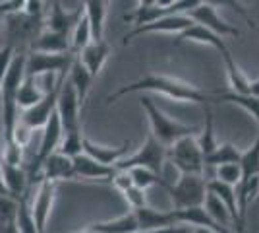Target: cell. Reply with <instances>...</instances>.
Instances as JSON below:
<instances>
[{
    "instance_id": "obj_1",
    "label": "cell",
    "mask_w": 259,
    "mask_h": 233,
    "mask_svg": "<svg viewBox=\"0 0 259 233\" xmlns=\"http://www.w3.org/2000/svg\"><path fill=\"white\" fill-rule=\"evenodd\" d=\"M140 91H149V93H159L168 99H174L178 103H195V105H209L211 103V91L197 88L194 84H188L184 80L172 76H164V74H147L140 78L132 84H126L118 88L114 93H110L107 97L108 103L116 101L122 95L128 93H140Z\"/></svg>"
},
{
    "instance_id": "obj_2",
    "label": "cell",
    "mask_w": 259,
    "mask_h": 233,
    "mask_svg": "<svg viewBox=\"0 0 259 233\" xmlns=\"http://www.w3.org/2000/svg\"><path fill=\"white\" fill-rule=\"evenodd\" d=\"M141 107H143V111L147 115V119H149V124H151V134L161 142L164 144L166 148L176 142L178 138H182V136H192L195 132H199V128L197 126H190V124H182V122L178 121H172L170 117H166L164 113L153 103L151 97H141Z\"/></svg>"
},
{
    "instance_id": "obj_3",
    "label": "cell",
    "mask_w": 259,
    "mask_h": 233,
    "mask_svg": "<svg viewBox=\"0 0 259 233\" xmlns=\"http://www.w3.org/2000/svg\"><path fill=\"white\" fill-rule=\"evenodd\" d=\"M45 29L43 18H33L27 16L25 12H14L6 14L2 34L6 37V43L12 45L16 51H25V47H31L35 37Z\"/></svg>"
},
{
    "instance_id": "obj_4",
    "label": "cell",
    "mask_w": 259,
    "mask_h": 233,
    "mask_svg": "<svg viewBox=\"0 0 259 233\" xmlns=\"http://www.w3.org/2000/svg\"><path fill=\"white\" fill-rule=\"evenodd\" d=\"M166 192L170 194L174 210L203 206L207 196V181L203 175H192V173H180L176 183L164 185Z\"/></svg>"
},
{
    "instance_id": "obj_5",
    "label": "cell",
    "mask_w": 259,
    "mask_h": 233,
    "mask_svg": "<svg viewBox=\"0 0 259 233\" xmlns=\"http://www.w3.org/2000/svg\"><path fill=\"white\" fill-rule=\"evenodd\" d=\"M166 159L172 163L180 173H192V175H203L205 163L203 154L195 136H182L176 142L166 148Z\"/></svg>"
},
{
    "instance_id": "obj_6",
    "label": "cell",
    "mask_w": 259,
    "mask_h": 233,
    "mask_svg": "<svg viewBox=\"0 0 259 233\" xmlns=\"http://www.w3.org/2000/svg\"><path fill=\"white\" fill-rule=\"evenodd\" d=\"M166 161V146L161 144L153 134L147 136L145 144L132 155H124L114 169H130V167H145L155 173H162V165Z\"/></svg>"
},
{
    "instance_id": "obj_7",
    "label": "cell",
    "mask_w": 259,
    "mask_h": 233,
    "mask_svg": "<svg viewBox=\"0 0 259 233\" xmlns=\"http://www.w3.org/2000/svg\"><path fill=\"white\" fill-rule=\"evenodd\" d=\"M76 55L64 53V55H51V53H39V51H27L25 55V76L43 78L49 74H66Z\"/></svg>"
},
{
    "instance_id": "obj_8",
    "label": "cell",
    "mask_w": 259,
    "mask_h": 233,
    "mask_svg": "<svg viewBox=\"0 0 259 233\" xmlns=\"http://www.w3.org/2000/svg\"><path fill=\"white\" fill-rule=\"evenodd\" d=\"M56 115L60 119L62 130L64 132H76L81 130V111L83 107L79 105L76 91L72 88V84L68 82V78L64 76L60 89H58V97H56Z\"/></svg>"
},
{
    "instance_id": "obj_9",
    "label": "cell",
    "mask_w": 259,
    "mask_h": 233,
    "mask_svg": "<svg viewBox=\"0 0 259 233\" xmlns=\"http://www.w3.org/2000/svg\"><path fill=\"white\" fill-rule=\"evenodd\" d=\"M194 23V20L190 16H184V14H166L161 16L157 20H153L149 23H141L136 25L132 31L124 35V45H128L134 37H140L145 34H182L186 27H190Z\"/></svg>"
},
{
    "instance_id": "obj_10",
    "label": "cell",
    "mask_w": 259,
    "mask_h": 233,
    "mask_svg": "<svg viewBox=\"0 0 259 233\" xmlns=\"http://www.w3.org/2000/svg\"><path fill=\"white\" fill-rule=\"evenodd\" d=\"M66 74H68V72H66ZM66 74H60V76H58V80H56V84L47 88V93H45V97L39 101V103H35L33 107H29V109L22 111V115H20V121H22L23 124H27L31 130L43 128L45 124H47V121L51 119V115H53L54 109H56L58 89H60V84H62V80H64Z\"/></svg>"
},
{
    "instance_id": "obj_11",
    "label": "cell",
    "mask_w": 259,
    "mask_h": 233,
    "mask_svg": "<svg viewBox=\"0 0 259 233\" xmlns=\"http://www.w3.org/2000/svg\"><path fill=\"white\" fill-rule=\"evenodd\" d=\"M54 198H56V183L49 181V179H41L37 192L29 202L33 222L37 225L39 233H47V225H49L51 214H53Z\"/></svg>"
},
{
    "instance_id": "obj_12",
    "label": "cell",
    "mask_w": 259,
    "mask_h": 233,
    "mask_svg": "<svg viewBox=\"0 0 259 233\" xmlns=\"http://www.w3.org/2000/svg\"><path fill=\"white\" fill-rule=\"evenodd\" d=\"M195 23H199V25H203L207 29H211L213 34L221 35V37H238L240 35V29L234 27L232 23H228L227 20H223L221 16H219V12L217 8L213 6H209V4H199L197 8L188 14Z\"/></svg>"
},
{
    "instance_id": "obj_13",
    "label": "cell",
    "mask_w": 259,
    "mask_h": 233,
    "mask_svg": "<svg viewBox=\"0 0 259 233\" xmlns=\"http://www.w3.org/2000/svg\"><path fill=\"white\" fill-rule=\"evenodd\" d=\"M81 16H83V6H81V2H79V6H77L74 12H68L64 6H62L60 0H53V2H51V12H49L47 18H43V22L47 29H53V31H58V34L70 35V31L74 29V25H76L77 20H79Z\"/></svg>"
},
{
    "instance_id": "obj_14",
    "label": "cell",
    "mask_w": 259,
    "mask_h": 233,
    "mask_svg": "<svg viewBox=\"0 0 259 233\" xmlns=\"http://www.w3.org/2000/svg\"><path fill=\"white\" fill-rule=\"evenodd\" d=\"M41 179H49L53 183H58V181H74L76 173H74V161H72V157L60 154V152H53L49 157H45V161L39 167V181Z\"/></svg>"
},
{
    "instance_id": "obj_15",
    "label": "cell",
    "mask_w": 259,
    "mask_h": 233,
    "mask_svg": "<svg viewBox=\"0 0 259 233\" xmlns=\"http://www.w3.org/2000/svg\"><path fill=\"white\" fill-rule=\"evenodd\" d=\"M0 177L4 183L6 194H10L14 198H20L25 192H29V175L23 163H6L0 161Z\"/></svg>"
},
{
    "instance_id": "obj_16",
    "label": "cell",
    "mask_w": 259,
    "mask_h": 233,
    "mask_svg": "<svg viewBox=\"0 0 259 233\" xmlns=\"http://www.w3.org/2000/svg\"><path fill=\"white\" fill-rule=\"evenodd\" d=\"M108 56H110V45L101 39V41H89V43L76 55V58L89 70V74L93 78H97L101 74V70L107 64Z\"/></svg>"
},
{
    "instance_id": "obj_17",
    "label": "cell",
    "mask_w": 259,
    "mask_h": 233,
    "mask_svg": "<svg viewBox=\"0 0 259 233\" xmlns=\"http://www.w3.org/2000/svg\"><path fill=\"white\" fill-rule=\"evenodd\" d=\"M188 41H192V43L209 45V47L217 49L221 55H227V53H230V51H228V47H227V43H225V37L213 34L211 29H207V27H203V25H199V23H195V22L192 23L190 27H186L182 34L176 35V41H174V45L188 43Z\"/></svg>"
},
{
    "instance_id": "obj_18",
    "label": "cell",
    "mask_w": 259,
    "mask_h": 233,
    "mask_svg": "<svg viewBox=\"0 0 259 233\" xmlns=\"http://www.w3.org/2000/svg\"><path fill=\"white\" fill-rule=\"evenodd\" d=\"M130 142H124L120 146H101L95 144L93 140L83 138V154L91 155L95 161L103 163L107 167H114L124 155H128Z\"/></svg>"
},
{
    "instance_id": "obj_19",
    "label": "cell",
    "mask_w": 259,
    "mask_h": 233,
    "mask_svg": "<svg viewBox=\"0 0 259 233\" xmlns=\"http://www.w3.org/2000/svg\"><path fill=\"white\" fill-rule=\"evenodd\" d=\"M29 51H39V53H51V55H64V53H72L70 47V35L58 34L53 29L45 27L41 34L35 37Z\"/></svg>"
},
{
    "instance_id": "obj_20",
    "label": "cell",
    "mask_w": 259,
    "mask_h": 233,
    "mask_svg": "<svg viewBox=\"0 0 259 233\" xmlns=\"http://www.w3.org/2000/svg\"><path fill=\"white\" fill-rule=\"evenodd\" d=\"M74 161V173L76 179H89V181H110L112 173H114V167H107L103 163L95 161L91 155L81 154L72 157Z\"/></svg>"
},
{
    "instance_id": "obj_21",
    "label": "cell",
    "mask_w": 259,
    "mask_h": 233,
    "mask_svg": "<svg viewBox=\"0 0 259 233\" xmlns=\"http://www.w3.org/2000/svg\"><path fill=\"white\" fill-rule=\"evenodd\" d=\"M207 190L213 192L217 198L227 206V210L230 212V216H232V222H234V225H236L238 233H244V225H246V223L242 222V218H240L236 189L230 187V185L221 183V181H217V179H211V181H207Z\"/></svg>"
},
{
    "instance_id": "obj_22",
    "label": "cell",
    "mask_w": 259,
    "mask_h": 233,
    "mask_svg": "<svg viewBox=\"0 0 259 233\" xmlns=\"http://www.w3.org/2000/svg\"><path fill=\"white\" fill-rule=\"evenodd\" d=\"M136 214V220H138V227L140 231L147 233L153 231V229H159V227H164V225H172V223H178L176 218H174V212H162V210H155L151 206H141L138 210H134Z\"/></svg>"
},
{
    "instance_id": "obj_23",
    "label": "cell",
    "mask_w": 259,
    "mask_h": 233,
    "mask_svg": "<svg viewBox=\"0 0 259 233\" xmlns=\"http://www.w3.org/2000/svg\"><path fill=\"white\" fill-rule=\"evenodd\" d=\"M83 16L89 22L91 35L95 41H101L105 35V20H107L108 0H81Z\"/></svg>"
},
{
    "instance_id": "obj_24",
    "label": "cell",
    "mask_w": 259,
    "mask_h": 233,
    "mask_svg": "<svg viewBox=\"0 0 259 233\" xmlns=\"http://www.w3.org/2000/svg\"><path fill=\"white\" fill-rule=\"evenodd\" d=\"M211 103H230L238 105L240 109L249 113L255 121L259 122V99L249 95V93H236L232 89H223V91H211Z\"/></svg>"
},
{
    "instance_id": "obj_25",
    "label": "cell",
    "mask_w": 259,
    "mask_h": 233,
    "mask_svg": "<svg viewBox=\"0 0 259 233\" xmlns=\"http://www.w3.org/2000/svg\"><path fill=\"white\" fill-rule=\"evenodd\" d=\"M66 78H68V82L72 84L74 91H76L77 99H79V105L85 107L87 95H89V89H91V84H93L95 78L89 74V70H87L77 58H74V62H72V66L68 70Z\"/></svg>"
},
{
    "instance_id": "obj_26",
    "label": "cell",
    "mask_w": 259,
    "mask_h": 233,
    "mask_svg": "<svg viewBox=\"0 0 259 233\" xmlns=\"http://www.w3.org/2000/svg\"><path fill=\"white\" fill-rule=\"evenodd\" d=\"M89 229H93L95 233H140L138 227V220L134 210L122 214L114 220H107V222H97L87 225Z\"/></svg>"
},
{
    "instance_id": "obj_27",
    "label": "cell",
    "mask_w": 259,
    "mask_h": 233,
    "mask_svg": "<svg viewBox=\"0 0 259 233\" xmlns=\"http://www.w3.org/2000/svg\"><path fill=\"white\" fill-rule=\"evenodd\" d=\"M45 93H47V89H41V86H37V78L25 76L23 82L20 84L18 91H16V105H18L20 111H25V109H29L35 103H39L43 99Z\"/></svg>"
},
{
    "instance_id": "obj_28",
    "label": "cell",
    "mask_w": 259,
    "mask_h": 233,
    "mask_svg": "<svg viewBox=\"0 0 259 233\" xmlns=\"http://www.w3.org/2000/svg\"><path fill=\"white\" fill-rule=\"evenodd\" d=\"M240 157L242 150L230 142H225V144H217L215 150L203 157V163L205 167H219L225 163H240Z\"/></svg>"
},
{
    "instance_id": "obj_29",
    "label": "cell",
    "mask_w": 259,
    "mask_h": 233,
    "mask_svg": "<svg viewBox=\"0 0 259 233\" xmlns=\"http://www.w3.org/2000/svg\"><path fill=\"white\" fill-rule=\"evenodd\" d=\"M203 208L205 212L213 218V222H217L219 225H223V227H230L232 225V216H230V212L227 210V206L221 202V200L217 198L213 192H209L207 190V196H205V202H203Z\"/></svg>"
},
{
    "instance_id": "obj_30",
    "label": "cell",
    "mask_w": 259,
    "mask_h": 233,
    "mask_svg": "<svg viewBox=\"0 0 259 233\" xmlns=\"http://www.w3.org/2000/svg\"><path fill=\"white\" fill-rule=\"evenodd\" d=\"M225 58V66H227V74H228V82H230V89L232 91H236V93H248V88H249V78L240 70L236 62H234V58L230 53L227 55H223Z\"/></svg>"
},
{
    "instance_id": "obj_31",
    "label": "cell",
    "mask_w": 259,
    "mask_h": 233,
    "mask_svg": "<svg viewBox=\"0 0 259 233\" xmlns=\"http://www.w3.org/2000/svg\"><path fill=\"white\" fill-rule=\"evenodd\" d=\"M128 171H130V175H132L134 185L143 190L151 189V187H157V185L164 189V185H166V181H162L161 175L151 171V169H145V167H130Z\"/></svg>"
},
{
    "instance_id": "obj_32",
    "label": "cell",
    "mask_w": 259,
    "mask_h": 233,
    "mask_svg": "<svg viewBox=\"0 0 259 233\" xmlns=\"http://www.w3.org/2000/svg\"><path fill=\"white\" fill-rule=\"evenodd\" d=\"M203 113H205V126H203L201 134H199L195 140H197L199 150H201V154H203V157H205L207 154H211V152L215 150L219 142L215 140V130H213V115H211L209 105H203Z\"/></svg>"
},
{
    "instance_id": "obj_33",
    "label": "cell",
    "mask_w": 259,
    "mask_h": 233,
    "mask_svg": "<svg viewBox=\"0 0 259 233\" xmlns=\"http://www.w3.org/2000/svg\"><path fill=\"white\" fill-rule=\"evenodd\" d=\"M89 41H93V35H91V27L87 22L85 16H81L77 23L74 25V29L70 31V47H72V53L77 55Z\"/></svg>"
},
{
    "instance_id": "obj_34",
    "label": "cell",
    "mask_w": 259,
    "mask_h": 233,
    "mask_svg": "<svg viewBox=\"0 0 259 233\" xmlns=\"http://www.w3.org/2000/svg\"><path fill=\"white\" fill-rule=\"evenodd\" d=\"M16 225L20 233H39L37 225L33 222L31 210H29V200H27V192L18 198V214H16Z\"/></svg>"
},
{
    "instance_id": "obj_35",
    "label": "cell",
    "mask_w": 259,
    "mask_h": 233,
    "mask_svg": "<svg viewBox=\"0 0 259 233\" xmlns=\"http://www.w3.org/2000/svg\"><path fill=\"white\" fill-rule=\"evenodd\" d=\"M83 132L76 130V132H64L62 134V140L56 148V152L68 155V157H76L83 152Z\"/></svg>"
},
{
    "instance_id": "obj_36",
    "label": "cell",
    "mask_w": 259,
    "mask_h": 233,
    "mask_svg": "<svg viewBox=\"0 0 259 233\" xmlns=\"http://www.w3.org/2000/svg\"><path fill=\"white\" fill-rule=\"evenodd\" d=\"M240 167H242V179H248V177H251V175H257V171H259V138L249 146L246 152H242Z\"/></svg>"
},
{
    "instance_id": "obj_37",
    "label": "cell",
    "mask_w": 259,
    "mask_h": 233,
    "mask_svg": "<svg viewBox=\"0 0 259 233\" xmlns=\"http://www.w3.org/2000/svg\"><path fill=\"white\" fill-rule=\"evenodd\" d=\"M215 179L236 189L238 185H240V181H242V167H240V163H225V165H219L217 167Z\"/></svg>"
},
{
    "instance_id": "obj_38",
    "label": "cell",
    "mask_w": 259,
    "mask_h": 233,
    "mask_svg": "<svg viewBox=\"0 0 259 233\" xmlns=\"http://www.w3.org/2000/svg\"><path fill=\"white\" fill-rule=\"evenodd\" d=\"M203 4H209V6H213V8H228V10H234L236 14H240L246 22H248L249 27H255V22H253V18L248 14V10L238 2V0H201Z\"/></svg>"
},
{
    "instance_id": "obj_39",
    "label": "cell",
    "mask_w": 259,
    "mask_h": 233,
    "mask_svg": "<svg viewBox=\"0 0 259 233\" xmlns=\"http://www.w3.org/2000/svg\"><path fill=\"white\" fill-rule=\"evenodd\" d=\"M16 214H18V198L10 194H0V223L14 222Z\"/></svg>"
},
{
    "instance_id": "obj_40",
    "label": "cell",
    "mask_w": 259,
    "mask_h": 233,
    "mask_svg": "<svg viewBox=\"0 0 259 233\" xmlns=\"http://www.w3.org/2000/svg\"><path fill=\"white\" fill-rule=\"evenodd\" d=\"M122 196L124 200L128 202L130 210H138L141 206H145L147 204V198H145V190L140 189V187H136V185H132L130 189H126L122 192Z\"/></svg>"
},
{
    "instance_id": "obj_41",
    "label": "cell",
    "mask_w": 259,
    "mask_h": 233,
    "mask_svg": "<svg viewBox=\"0 0 259 233\" xmlns=\"http://www.w3.org/2000/svg\"><path fill=\"white\" fill-rule=\"evenodd\" d=\"M110 183H112V187L118 190L120 194L134 185L128 169H114V173H112V177H110Z\"/></svg>"
},
{
    "instance_id": "obj_42",
    "label": "cell",
    "mask_w": 259,
    "mask_h": 233,
    "mask_svg": "<svg viewBox=\"0 0 259 233\" xmlns=\"http://www.w3.org/2000/svg\"><path fill=\"white\" fill-rule=\"evenodd\" d=\"M14 56H16V49H14L12 45L4 43L2 47H0V84H2V80H4V76H6L8 68H10Z\"/></svg>"
},
{
    "instance_id": "obj_43",
    "label": "cell",
    "mask_w": 259,
    "mask_h": 233,
    "mask_svg": "<svg viewBox=\"0 0 259 233\" xmlns=\"http://www.w3.org/2000/svg\"><path fill=\"white\" fill-rule=\"evenodd\" d=\"M43 0H27L23 10L27 16H33V18H43Z\"/></svg>"
},
{
    "instance_id": "obj_44",
    "label": "cell",
    "mask_w": 259,
    "mask_h": 233,
    "mask_svg": "<svg viewBox=\"0 0 259 233\" xmlns=\"http://www.w3.org/2000/svg\"><path fill=\"white\" fill-rule=\"evenodd\" d=\"M190 225L186 223H172V225H164V227H159V229H153V231L147 233H190Z\"/></svg>"
},
{
    "instance_id": "obj_45",
    "label": "cell",
    "mask_w": 259,
    "mask_h": 233,
    "mask_svg": "<svg viewBox=\"0 0 259 233\" xmlns=\"http://www.w3.org/2000/svg\"><path fill=\"white\" fill-rule=\"evenodd\" d=\"M0 233H20L18 225H16V220L8 223H0Z\"/></svg>"
},
{
    "instance_id": "obj_46",
    "label": "cell",
    "mask_w": 259,
    "mask_h": 233,
    "mask_svg": "<svg viewBox=\"0 0 259 233\" xmlns=\"http://www.w3.org/2000/svg\"><path fill=\"white\" fill-rule=\"evenodd\" d=\"M248 93H249V95H253V97H257V99H259V78H257V80H249Z\"/></svg>"
},
{
    "instance_id": "obj_47",
    "label": "cell",
    "mask_w": 259,
    "mask_h": 233,
    "mask_svg": "<svg viewBox=\"0 0 259 233\" xmlns=\"http://www.w3.org/2000/svg\"><path fill=\"white\" fill-rule=\"evenodd\" d=\"M176 0H155V6H159V8H162V10H168V14H170V6H172Z\"/></svg>"
},
{
    "instance_id": "obj_48",
    "label": "cell",
    "mask_w": 259,
    "mask_h": 233,
    "mask_svg": "<svg viewBox=\"0 0 259 233\" xmlns=\"http://www.w3.org/2000/svg\"><path fill=\"white\" fill-rule=\"evenodd\" d=\"M190 233H215V231L205 229V227H192V229H190Z\"/></svg>"
},
{
    "instance_id": "obj_49",
    "label": "cell",
    "mask_w": 259,
    "mask_h": 233,
    "mask_svg": "<svg viewBox=\"0 0 259 233\" xmlns=\"http://www.w3.org/2000/svg\"><path fill=\"white\" fill-rule=\"evenodd\" d=\"M138 6H155V0H138Z\"/></svg>"
},
{
    "instance_id": "obj_50",
    "label": "cell",
    "mask_w": 259,
    "mask_h": 233,
    "mask_svg": "<svg viewBox=\"0 0 259 233\" xmlns=\"http://www.w3.org/2000/svg\"><path fill=\"white\" fill-rule=\"evenodd\" d=\"M4 18H6V14L0 10V34H2V25H4Z\"/></svg>"
},
{
    "instance_id": "obj_51",
    "label": "cell",
    "mask_w": 259,
    "mask_h": 233,
    "mask_svg": "<svg viewBox=\"0 0 259 233\" xmlns=\"http://www.w3.org/2000/svg\"><path fill=\"white\" fill-rule=\"evenodd\" d=\"M0 194H6V189H4V183H2V177H0Z\"/></svg>"
},
{
    "instance_id": "obj_52",
    "label": "cell",
    "mask_w": 259,
    "mask_h": 233,
    "mask_svg": "<svg viewBox=\"0 0 259 233\" xmlns=\"http://www.w3.org/2000/svg\"><path fill=\"white\" fill-rule=\"evenodd\" d=\"M76 233H95L93 229H89V227H85V229H81V231H76Z\"/></svg>"
},
{
    "instance_id": "obj_53",
    "label": "cell",
    "mask_w": 259,
    "mask_h": 233,
    "mask_svg": "<svg viewBox=\"0 0 259 233\" xmlns=\"http://www.w3.org/2000/svg\"><path fill=\"white\" fill-rule=\"evenodd\" d=\"M257 175H259V171H257Z\"/></svg>"
},
{
    "instance_id": "obj_54",
    "label": "cell",
    "mask_w": 259,
    "mask_h": 233,
    "mask_svg": "<svg viewBox=\"0 0 259 233\" xmlns=\"http://www.w3.org/2000/svg\"><path fill=\"white\" fill-rule=\"evenodd\" d=\"M0 2H2V0H0Z\"/></svg>"
},
{
    "instance_id": "obj_55",
    "label": "cell",
    "mask_w": 259,
    "mask_h": 233,
    "mask_svg": "<svg viewBox=\"0 0 259 233\" xmlns=\"http://www.w3.org/2000/svg\"><path fill=\"white\" fill-rule=\"evenodd\" d=\"M43 2H45V0H43Z\"/></svg>"
}]
</instances>
